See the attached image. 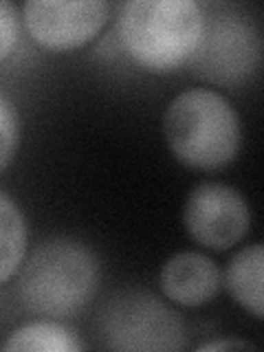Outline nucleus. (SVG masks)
Masks as SVG:
<instances>
[{
	"label": "nucleus",
	"mask_w": 264,
	"mask_h": 352,
	"mask_svg": "<svg viewBox=\"0 0 264 352\" xmlns=\"http://www.w3.org/2000/svg\"><path fill=\"white\" fill-rule=\"evenodd\" d=\"M99 260L84 242L49 238L22 262L18 297L31 315L66 319L91 304L99 289Z\"/></svg>",
	"instance_id": "f257e3e1"
},
{
	"label": "nucleus",
	"mask_w": 264,
	"mask_h": 352,
	"mask_svg": "<svg viewBox=\"0 0 264 352\" xmlns=\"http://www.w3.org/2000/svg\"><path fill=\"white\" fill-rule=\"evenodd\" d=\"M205 27L196 0H130L119 11L121 49L137 66L168 73L190 62Z\"/></svg>",
	"instance_id": "f03ea898"
},
{
	"label": "nucleus",
	"mask_w": 264,
	"mask_h": 352,
	"mask_svg": "<svg viewBox=\"0 0 264 352\" xmlns=\"http://www.w3.org/2000/svg\"><path fill=\"white\" fill-rule=\"evenodd\" d=\"M163 137L179 163L212 172L238 157L242 128L227 97L212 88H190L165 110Z\"/></svg>",
	"instance_id": "7ed1b4c3"
},
{
	"label": "nucleus",
	"mask_w": 264,
	"mask_h": 352,
	"mask_svg": "<svg viewBox=\"0 0 264 352\" xmlns=\"http://www.w3.org/2000/svg\"><path fill=\"white\" fill-rule=\"evenodd\" d=\"M97 335L104 348L124 352H174L187 346L181 313L141 289L110 297L99 311Z\"/></svg>",
	"instance_id": "20e7f679"
},
{
	"label": "nucleus",
	"mask_w": 264,
	"mask_h": 352,
	"mask_svg": "<svg viewBox=\"0 0 264 352\" xmlns=\"http://www.w3.org/2000/svg\"><path fill=\"white\" fill-rule=\"evenodd\" d=\"M262 38L253 22L236 11L205 14V27L190 58L198 77L218 86H242L260 71Z\"/></svg>",
	"instance_id": "39448f33"
},
{
	"label": "nucleus",
	"mask_w": 264,
	"mask_h": 352,
	"mask_svg": "<svg viewBox=\"0 0 264 352\" xmlns=\"http://www.w3.org/2000/svg\"><path fill=\"white\" fill-rule=\"evenodd\" d=\"M183 223L187 236L196 245L225 251L236 247L249 234L251 207L236 187L205 181L187 196Z\"/></svg>",
	"instance_id": "423d86ee"
},
{
	"label": "nucleus",
	"mask_w": 264,
	"mask_h": 352,
	"mask_svg": "<svg viewBox=\"0 0 264 352\" xmlns=\"http://www.w3.org/2000/svg\"><path fill=\"white\" fill-rule=\"evenodd\" d=\"M108 14L110 5L102 0H29L22 5L29 36L49 51H73L95 40Z\"/></svg>",
	"instance_id": "0eeeda50"
},
{
	"label": "nucleus",
	"mask_w": 264,
	"mask_h": 352,
	"mask_svg": "<svg viewBox=\"0 0 264 352\" xmlns=\"http://www.w3.org/2000/svg\"><path fill=\"white\" fill-rule=\"evenodd\" d=\"M159 286L172 304L198 308L218 295L223 286V273L205 253L181 251L165 260L159 273Z\"/></svg>",
	"instance_id": "6e6552de"
},
{
	"label": "nucleus",
	"mask_w": 264,
	"mask_h": 352,
	"mask_svg": "<svg viewBox=\"0 0 264 352\" xmlns=\"http://www.w3.org/2000/svg\"><path fill=\"white\" fill-rule=\"evenodd\" d=\"M262 271H264V247L253 242L242 247L229 260L225 271V284L234 302L251 313L256 319L264 317V295H262Z\"/></svg>",
	"instance_id": "1a4fd4ad"
},
{
	"label": "nucleus",
	"mask_w": 264,
	"mask_h": 352,
	"mask_svg": "<svg viewBox=\"0 0 264 352\" xmlns=\"http://www.w3.org/2000/svg\"><path fill=\"white\" fill-rule=\"evenodd\" d=\"M82 341L55 319H40L16 328L3 344L7 352H82Z\"/></svg>",
	"instance_id": "9d476101"
},
{
	"label": "nucleus",
	"mask_w": 264,
	"mask_h": 352,
	"mask_svg": "<svg viewBox=\"0 0 264 352\" xmlns=\"http://www.w3.org/2000/svg\"><path fill=\"white\" fill-rule=\"evenodd\" d=\"M29 231L27 220L16 201L0 192V286L20 271L27 258Z\"/></svg>",
	"instance_id": "9b49d317"
},
{
	"label": "nucleus",
	"mask_w": 264,
	"mask_h": 352,
	"mask_svg": "<svg viewBox=\"0 0 264 352\" xmlns=\"http://www.w3.org/2000/svg\"><path fill=\"white\" fill-rule=\"evenodd\" d=\"M20 146V117L14 104L0 93V172L14 161Z\"/></svg>",
	"instance_id": "f8f14e48"
},
{
	"label": "nucleus",
	"mask_w": 264,
	"mask_h": 352,
	"mask_svg": "<svg viewBox=\"0 0 264 352\" xmlns=\"http://www.w3.org/2000/svg\"><path fill=\"white\" fill-rule=\"evenodd\" d=\"M20 14L18 7L9 0H0V62L14 53L20 38Z\"/></svg>",
	"instance_id": "ddd939ff"
},
{
	"label": "nucleus",
	"mask_w": 264,
	"mask_h": 352,
	"mask_svg": "<svg viewBox=\"0 0 264 352\" xmlns=\"http://www.w3.org/2000/svg\"><path fill=\"white\" fill-rule=\"evenodd\" d=\"M198 352H216V350H256V346L242 339H218V341H205L196 348Z\"/></svg>",
	"instance_id": "4468645a"
}]
</instances>
